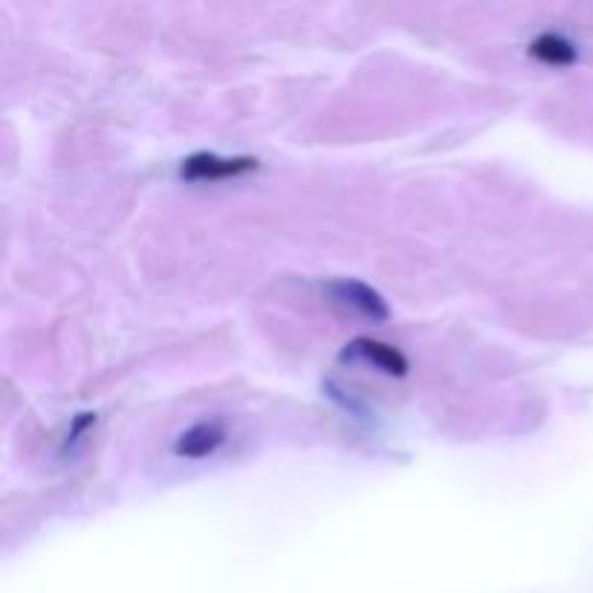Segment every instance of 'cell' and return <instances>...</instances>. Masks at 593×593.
<instances>
[{
  "mask_svg": "<svg viewBox=\"0 0 593 593\" xmlns=\"http://www.w3.org/2000/svg\"><path fill=\"white\" fill-rule=\"evenodd\" d=\"M327 293L333 296L336 304L348 307V310L365 316V319H371V322H385V319H388V304L382 301V296H379L377 290H371V287L362 284V281H348V278L333 281V284L327 287Z\"/></svg>",
  "mask_w": 593,
  "mask_h": 593,
  "instance_id": "7a4b0ae2",
  "label": "cell"
},
{
  "mask_svg": "<svg viewBox=\"0 0 593 593\" xmlns=\"http://www.w3.org/2000/svg\"><path fill=\"white\" fill-rule=\"evenodd\" d=\"M342 359H362V362H371L374 368H379L382 374L388 377H405L408 374V359L403 353L397 351L394 345H385L377 339H356L351 342Z\"/></svg>",
  "mask_w": 593,
  "mask_h": 593,
  "instance_id": "3957f363",
  "label": "cell"
},
{
  "mask_svg": "<svg viewBox=\"0 0 593 593\" xmlns=\"http://www.w3.org/2000/svg\"><path fill=\"white\" fill-rule=\"evenodd\" d=\"M530 55L539 58L541 64H550V67H567L579 58V50L562 32H541L539 38L530 44Z\"/></svg>",
  "mask_w": 593,
  "mask_h": 593,
  "instance_id": "5b68a950",
  "label": "cell"
},
{
  "mask_svg": "<svg viewBox=\"0 0 593 593\" xmlns=\"http://www.w3.org/2000/svg\"><path fill=\"white\" fill-rule=\"evenodd\" d=\"M223 443H226V429L217 420H209V423H197V426H191L180 434L177 443H174V452L180 458L200 460L215 455Z\"/></svg>",
  "mask_w": 593,
  "mask_h": 593,
  "instance_id": "277c9868",
  "label": "cell"
},
{
  "mask_svg": "<svg viewBox=\"0 0 593 593\" xmlns=\"http://www.w3.org/2000/svg\"><path fill=\"white\" fill-rule=\"evenodd\" d=\"M258 160L252 157H217V154H194L183 162L180 177L189 183H215V180H226V177H238L246 171H255Z\"/></svg>",
  "mask_w": 593,
  "mask_h": 593,
  "instance_id": "6da1fadb",
  "label": "cell"
}]
</instances>
